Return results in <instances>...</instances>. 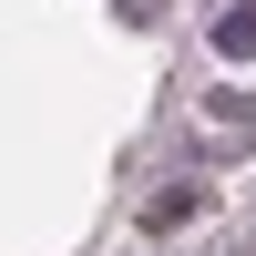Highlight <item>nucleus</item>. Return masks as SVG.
Wrapping results in <instances>:
<instances>
[{
	"label": "nucleus",
	"mask_w": 256,
	"mask_h": 256,
	"mask_svg": "<svg viewBox=\"0 0 256 256\" xmlns=\"http://www.w3.org/2000/svg\"><path fill=\"white\" fill-rule=\"evenodd\" d=\"M216 52H256V10H236V20H226V31H216Z\"/></svg>",
	"instance_id": "f257e3e1"
}]
</instances>
